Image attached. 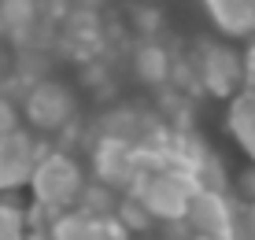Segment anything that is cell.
<instances>
[{
	"instance_id": "cell-8",
	"label": "cell",
	"mask_w": 255,
	"mask_h": 240,
	"mask_svg": "<svg viewBox=\"0 0 255 240\" xmlns=\"http://www.w3.org/2000/svg\"><path fill=\"white\" fill-rule=\"evenodd\" d=\"M204 4L222 33H230V37L255 33V0H204Z\"/></svg>"
},
{
	"instance_id": "cell-12",
	"label": "cell",
	"mask_w": 255,
	"mask_h": 240,
	"mask_svg": "<svg viewBox=\"0 0 255 240\" xmlns=\"http://www.w3.org/2000/svg\"><path fill=\"white\" fill-rule=\"evenodd\" d=\"M33 15H37V4H33V0H0V22H4V30L22 33L26 26L33 22Z\"/></svg>"
},
{
	"instance_id": "cell-11",
	"label": "cell",
	"mask_w": 255,
	"mask_h": 240,
	"mask_svg": "<svg viewBox=\"0 0 255 240\" xmlns=\"http://www.w3.org/2000/svg\"><path fill=\"white\" fill-rule=\"evenodd\" d=\"M137 78L148 85H159L170 78V56L159 48V44H144L137 52Z\"/></svg>"
},
{
	"instance_id": "cell-1",
	"label": "cell",
	"mask_w": 255,
	"mask_h": 240,
	"mask_svg": "<svg viewBox=\"0 0 255 240\" xmlns=\"http://www.w3.org/2000/svg\"><path fill=\"white\" fill-rule=\"evenodd\" d=\"M196 177L192 174H178V170H159V174H137L122 196L140 200L144 211L159 222H185L189 203L196 196Z\"/></svg>"
},
{
	"instance_id": "cell-13",
	"label": "cell",
	"mask_w": 255,
	"mask_h": 240,
	"mask_svg": "<svg viewBox=\"0 0 255 240\" xmlns=\"http://www.w3.org/2000/svg\"><path fill=\"white\" fill-rule=\"evenodd\" d=\"M115 218H119V226L126 229V233H140V229L152 226V215L144 211V203H140V200H129V196H122V200H119Z\"/></svg>"
},
{
	"instance_id": "cell-3",
	"label": "cell",
	"mask_w": 255,
	"mask_h": 240,
	"mask_svg": "<svg viewBox=\"0 0 255 240\" xmlns=\"http://www.w3.org/2000/svg\"><path fill=\"white\" fill-rule=\"evenodd\" d=\"M237 215H241V207L233 203L230 192L204 189L192 196L185 222L196 229V237H230V233H237Z\"/></svg>"
},
{
	"instance_id": "cell-6",
	"label": "cell",
	"mask_w": 255,
	"mask_h": 240,
	"mask_svg": "<svg viewBox=\"0 0 255 240\" xmlns=\"http://www.w3.org/2000/svg\"><path fill=\"white\" fill-rule=\"evenodd\" d=\"M244 82V59L230 44H207L200 56V85L215 96H233Z\"/></svg>"
},
{
	"instance_id": "cell-19",
	"label": "cell",
	"mask_w": 255,
	"mask_h": 240,
	"mask_svg": "<svg viewBox=\"0 0 255 240\" xmlns=\"http://www.w3.org/2000/svg\"><path fill=\"white\" fill-rule=\"evenodd\" d=\"M26 240H48V233H26Z\"/></svg>"
},
{
	"instance_id": "cell-16",
	"label": "cell",
	"mask_w": 255,
	"mask_h": 240,
	"mask_svg": "<svg viewBox=\"0 0 255 240\" xmlns=\"http://www.w3.org/2000/svg\"><path fill=\"white\" fill-rule=\"evenodd\" d=\"M237 192L244 196V203H252V200H255V163H252V166H244V170L237 174Z\"/></svg>"
},
{
	"instance_id": "cell-17",
	"label": "cell",
	"mask_w": 255,
	"mask_h": 240,
	"mask_svg": "<svg viewBox=\"0 0 255 240\" xmlns=\"http://www.w3.org/2000/svg\"><path fill=\"white\" fill-rule=\"evenodd\" d=\"M15 129H19V111L0 96V137H4V133H15Z\"/></svg>"
},
{
	"instance_id": "cell-14",
	"label": "cell",
	"mask_w": 255,
	"mask_h": 240,
	"mask_svg": "<svg viewBox=\"0 0 255 240\" xmlns=\"http://www.w3.org/2000/svg\"><path fill=\"white\" fill-rule=\"evenodd\" d=\"M0 240H26V215L15 203H0Z\"/></svg>"
},
{
	"instance_id": "cell-4",
	"label": "cell",
	"mask_w": 255,
	"mask_h": 240,
	"mask_svg": "<svg viewBox=\"0 0 255 240\" xmlns=\"http://www.w3.org/2000/svg\"><path fill=\"white\" fill-rule=\"evenodd\" d=\"M70 115H74V96H70L67 85L59 82H37L26 93V119L33 122L37 129H59L70 122Z\"/></svg>"
},
{
	"instance_id": "cell-15",
	"label": "cell",
	"mask_w": 255,
	"mask_h": 240,
	"mask_svg": "<svg viewBox=\"0 0 255 240\" xmlns=\"http://www.w3.org/2000/svg\"><path fill=\"white\" fill-rule=\"evenodd\" d=\"M233 237L237 240H255V200L241 207V215H237V233Z\"/></svg>"
},
{
	"instance_id": "cell-5",
	"label": "cell",
	"mask_w": 255,
	"mask_h": 240,
	"mask_svg": "<svg viewBox=\"0 0 255 240\" xmlns=\"http://www.w3.org/2000/svg\"><path fill=\"white\" fill-rule=\"evenodd\" d=\"M93 170L100 177L104 189L111 192H126L137 177V163H133V144L129 140H115V137H100L93 152Z\"/></svg>"
},
{
	"instance_id": "cell-2",
	"label": "cell",
	"mask_w": 255,
	"mask_h": 240,
	"mask_svg": "<svg viewBox=\"0 0 255 240\" xmlns=\"http://www.w3.org/2000/svg\"><path fill=\"white\" fill-rule=\"evenodd\" d=\"M30 189H33V200H37L41 207L63 215L67 207L78 203V196H82V189H85V177H82V166H78L70 155L48 152V155L37 159V166H33Z\"/></svg>"
},
{
	"instance_id": "cell-9",
	"label": "cell",
	"mask_w": 255,
	"mask_h": 240,
	"mask_svg": "<svg viewBox=\"0 0 255 240\" xmlns=\"http://www.w3.org/2000/svg\"><path fill=\"white\" fill-rule=\"evenodd\" d=\"M48 240H111V237L104 229V218L82 215V211H63L52 222Z\"/></svg>"
},
{
	"instance_id": "cell-7",
	"label": "cell",
	"mask_w": 255,
	"mask_h": 240,
	"mask_svg": "<svg viewBox=\"0 0 255 240\" xmlns=\"http://www.w3.org/2000/svg\"><path fill=\"white\" fill-rule=\"evenodd\" d=\"M37 144H33L30 133L15 129L0 137V192L19 189V185H30V174L37 166Z\"/></svg>"
},
{
	"instance_id": "cell-10",
	"label": "cell",
	"mask_w": 255,
	"mask_h": 240,
	"mask_svg": "<svg viewBox=\"0 0 255 240\" xmlns=\"http://www.w3.org/2000/svg\"><path fill=\"white\" fill-rule=\"evenodd\" d=\"M230 129L237 137V144L248 152V159L255 163V89L241 93L230 108Z\"/></svg>"
},
{
	"instance_id": "cell-18",
	"label": "cell",
	"mask_w": 255,
	"mask_h": 240,
	"mask_svg": "<svg viewBox=\"0 0 255 240\" xmlns=\"http://www.w3.org/2000/svg\"><path fill=\"white\" fill-rule=\"evenodd\" d=\"M244 82H248V89H255V44L248 48V56H244Z\"/></svg>"
},
{
	"instance_id": "cell-20",
	"label": "cell",
	"mask_w": 255,
	"mask_h": 240,
	"mask_svg": "<svg viewBox=\"0 0 255 240\" xmlns=\"http://www.w3.org/2000/svg\"><path fill=\"white\" fill-rule=\"evenodd\" d=\"M196 240H237V237L230 233V237H196Z\"/></svg>"
}]
</instances>
